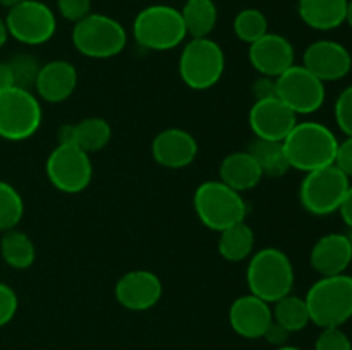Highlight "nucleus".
Instances as JSON below:
<instances>
[{
  "label": "nucleus",
  "instance_id": "obj_1",
  "mask_svg": "<svg viewBox=\"0 0 352 350\" xmlns=\"http://www.w3.org/2000/svg\"><path fill=\"white\" fill-rule=\"evenodd\" d=\"M282 144L291 168L308 174L333 165L339 139L325 124L305 120L296 124Z\"/></svg>",
  "mask_w": 352,
  "mask_h": 350
},
{
  "label": "nucleus",
  "instance_id": "obj_2",
  "mask_svg": "<svg viewBox=\"0 0 352 350\" xmlns=\"http://www.w3.org/2000/svg\"><path fill=\"white\" fill-rule=\"evenodd\" d=\"M309 319L320 328H340L352 318V277H320L305 297Z\"/></svg>",
  "mask_w": 352,
  "mask_h": 350
},
{
  "label": "nucleus",
  "instance_id": "obj_3",
  "mask_svg": "<svg viewBox=\"0 0 352 350\" xmlns=\"http://www.w3.org/2000/svg\"><path fill=\"white\" fill-rule=\"evenodd\" d=\"M250 294L268 304L291 294L294 287V266L291 257L277 247H263L250 257L246 270Z\"/></svg>",
  "mask_w": 352,
  "mask_h": 350
},
{
  "label": "nucleus",
  "instance_id": "obj_4",
  "mask_svg": "<svg viewBox=\"0 0 352 350\" xmlns=\"http://www.w3.org/2000/svg\"><path fill=\"white\" fill-rule=\"evenodd\" d=\"M196 216L206 229L222 232L244 222L248 205L243 194L220 180H206L196 187L192 196Z\"/></svg>",
  "mask_w": 352,
  "mask_h": 350
},
{
  "label": "nucleus",
  "instance_id": "obj_5",
  "mask_svg": "<svg viewBox=\"0 0 352 350\" xmlns=\"http://www.w3.org/2000/svg\"><path fill=\"white\" fill-rule=\"evenodd\" d=\"M134 40L144 50L167 51L188 38L181 10L165 3L144 7L133 23Z\"/></svg>",
  "mask_w": 352,
  "mask_h": 350
},
{
  "label": "nucleus",
  "instance_id": "obj_6",
  "mask_svg": "<svg viewBox=\"0 0 352 350\" xmlns=\"http://www.w3.org/2000/svg\"><path fill=\"white\" fill-rule=\"evenodd\" d=\"M226 55L212 38H191L179 57V75L188 88L205 91L222 79Z\"/></svg>",
  "mask_w": 352,
  "mask_h": 350
},
{
  "label": "nucleus",
  "instance_id": "obj_7",
  "mask_svg": "<svg viewBox=\"0 0 352 350\" xmlns=\"http://www.w3.org/2000/svg\"><path fill=\"white\" fill-rule=\"evenodd\" d=\"M72 45L88 58H112L126 48L127 33L122 24L105 14L91 12L72 27Z\"/></svg>",
  "mask_w": 352,
  "mask_h": 350
},
{
  "label": "nucleus",
  "instance_id": "obj_8",
  "mask_svg": "<svg viewBox=\"0 0 352 350\" xmlns=\"http://www.w3.org/2000/svg\"><path fill=\"white\" fill-rule=\"evenodd\" d=\"M43 119L38 96L30 89L7 88L0 91V137L24 141L38 132Z\"/></svg>",
  "mask_w": 352,
  "mask_h": 350
},
{
  "label": "nucleus",
  "instance_id": "obj_9",
  "mask_svg": "<svg viewBox=\"0 0 352 350\" xmlns=\"http://www.w3.org/2000/svg\"><path fill=\"white\" fill-rule=\"evenodd\" d=\"M351 185V178L336 165L305 174L299 185V201L308 213L327 216L339 211V206Z\"/></svg>",
  "mask_w": 352,
  "mask_h": 350
},
{
  "label": "nucleus",
  "instance_id": "obj_10",
  "mask_svg": "<svg viewBox=\"0 0 352 350\" xmlns=\"http://www.w3.org/2000/svg\"><path fill=\"white\" fill-rule=\"evenodd\" d=\"M45 172L57 191L79 194L93 178V163L89 154L78 144H57L48 154Z\"/></svg>",
  "mask_w": 352,
  "mask_h": 350
},
{
  "label": "nucleus",
  "instance_id": "obj_11",
  "mask_svg": "<svg viewBox=\"0 0 352 350\" xmlns=\"http://www.w3.org/2000/svg\"><path fill=\"white\" fill-rule=\"evenodd\" d=\"M9 36L28 47H38L54 38L57 31L55 12L40 0H23L3 17Z\"/></svg>",
  "mask_w": 352,
  "mask_h": 350
},
{
  "label": "nucleus",
  "instance_id": "obj_12",
  "mask_svg": "<svg viewBox=\"0 0 352 350\" xmlns=\"http://www.w3.org/2000/svg\"><path fill=\"white\" fill-rule=\"evenodd\" d=\"M275 81L277 98H280L296 115H311L325 103V82L320 81L302 64H294Z\"/></svg>",
  "mask_w": 352,
  "mask_h": 350
},
{
  "label": "nucleus",
  "instance_id": "obj_13",
  "mask_svg": "<svg viewBox=\"0 0 352 350\" xmlns=\"http://www.w3.org/2000/svg\"><path fill=\"white\" fill-rule=\"evenodd\" d=\"M164 294L160 277L148 270H133L117 280L113 295L116 301L129 311L141 312L155 307Z\"/></svg>",
  "mask_w": 352,
  "mask_h": 350
},
{
  "label": "nucleus",
  "instance_id": "obj_14",
  "mask_svg": "<svg viewBox=\"0 0 352 350\" xmlns=\"http://www.w3.org/2000/svg\"><path fill=\"white\" fill-rule=\"evenodd\" d=\"M302 65L320 81H340L351 72L352 55L339 41L318 40L313 41L305 50Z\"/></svg>",
  "mask_w": 352,
  "mask_h": 350
},
{
  "label": "nucleus",
  "instance_id": "obj_15",
  "mask_svg": "<svg viewBox=\"0 0 352 350\" xmlns=\"http://www.w3.org/2000/svg\"><path fill=\"white\" fill-rule=\"evenodd\" d=\"M298 115L280 98L254 102L250 110V127L254 137L267 141H284L294 126Z\"/></svg>",
  "mask_w": 352,
  "mask_h": 350
},
{
  "label": "nucleus",
  "instance_id": "obj_16",
  "mask_svg": "<svg viewBox=\"0 0 352 350\" xmlns=\"http://www.w3.org/2000/svg\"><path fill=\"white\" fill-rule=\"evenodd\" d=\"M250 62L260 75L277 79L296 64V50L287 38L268 31L250 45Z\"/></svg>",
  "mask_w": 352,
  "mask_h": 350
},
{
  "label": "nucleus",
  "instance_id": "obj_17",
  "mask_svg": "<svg viewBox=\"0 0 352 350\" xmlns=\"http://www.w3.org/2000/svg\"><path fill=\"white\" fill-rule=\"evenodd\" d=\"M151 154L158 165L172 170L186 168L198 156V141L191 132L179 127L164 129L151 143Z\"/></svg>",
  "mask_w": 352,
  "mask_h": 350
},
{
  "label": "nucleus",
  "instance_id": "obj_18",
  "mask_svg": "<svg viewBox=\"0 0 352 350\" xmlns=\"http://www.w3.org/2000/svg\"><path fill=\"white\" fill-rule=\"evenodd\" d=\"M274 321L272 304L253 294L237 297L230 304L229 323L230 328L239 336L248 340L263 338V333Z\"/></svg>",
  "mask_w": 352,
  "mask_h": 350
},
{
  "label": "nucleus",
  "instance_id": "obj_19",
  "mask_svg": "<svg viewBox=\"0 0 352 350\" xmlns=\"http://www.w3.org/2000/svg\"><path fill=\"white\" fill-rule=\"evenodd\" d=\"M309 263L320 277L346 273L352 263V247L346 233L333 232L320 237L309 253Z\"/></svg>",
  "mask_w": 352,
  "mask_h": 350
},
{
  "label": "nucleus",
  "instance_id": "obj_20",
  "mask_svg": "<svg viewBox=\"0 0 352 350\" xmlns=\"http://www.w3.org/2000/svg\"><path fill=\"white\" fill-rule=\"evenodd\" d=\"M78 71L67 60H52L41 64L34 91L48 103H62L71 98L78 88Z\"/></svg>",
  "mask_w": 352,
  "mask_h": 350
},
{
  "label": "nucleus",
  "instance_id": "obj_21",
  "mask_svg": "<svg viewBox=\"0 0 352 350\" xmlns=\"http://www.w3.org/2000/svg\"><path fill=\"white\" fill-rule=\"evenodd\" d=\"M219 175L220 182H223L241 194L256 187L263 178L260 167L248 150L234 151V153L227 154L220 161Z\"/></svg>",
  "mask_w": 352,
  "mask_h": 350
},
{
  "label": "nucleus",
  "instance_id": "obj_22",
  "mask_svg": "<svg viewBox=\"0 0 352 350\" xmlns=\"http://www.w3.org/2000/svg\"><path fill=\"white\" fill-rule=\"evenodd\" d=\"M349 0H299L298 14L302 23L316 31H332L346 23Z\"/></svg>",
  "mask_w": 352,
  "mask_h": 350
},
{
  "label": "nucleus",
  "instance_id": "obj_23",
  "mask_svg": "<svg viewBox=\"0 0 352 350\" xmlns=\"http://www.w3.org/2000/svg\"><path fill=\"white\" fill-rule=\"evenodd\" d=\"M219 253L229 263H241L250 259L254 250V232L246 222L236 223L219 232Z\"/></svg>",
  "mask_w": 352,
  "mask_h": 350
},
{
  "label": "nucleus",
  "instance_id": "obj_24",
  "mask_svg": "<svg viewBox=\"0 0 352 350\" xmlns=\"http://www.w3.org/2000/svg\"><path fill=\"white\" fill-rule=\"evenodd\" d=\"M248 151H250L251 156L258 163L263 177L280 178L291 170L284 144L280 141H267L254 137V141H251Z\"/></svg>",
  "mask_w": 352,
  "mask_h": 350
},
{
  "label": "nucleus",
  "instance_id": "obj_25",
  "mask_svg": "<svg viewBox=\"0 0 352 350\" xmlns=\"http://www.w3.org/2000/svg\"><path fill=\"white\" fill-rule=\"evenodd\" d=\"M181 16L188 36L208 38L217 26L219 10L213 0H186Z\"/></svg>",
  "mask_w": 352,
  "mask_h": 350
},
{
  "label": "nucleus",
  "instance_id": "obj_26",
  "mask_svg": "<svg viewBox=\"0 0 352 350\" xmlns=\"http://www.w3.org/2000/svg\"><path fill=\"white\" fill-rule=\"evenodd\" d=\"M0 256L14 270H28L34 263L36 249L30 235L21 230H7L0 239Z\"/></svg>",
  "mask_w": 352,
  "mask_h": 350
},
{
  "label": "nucleus",
  "instance_id": "obj_27",
  "mask_svg": "<svg viewBox=\"0 0 352 350\" xmlns=\"http://www.w3.org/2000/svg\"><path fill=\"white\" fill-rule=\"evenodd\" d=\"M272 314H274V321L284 326L289 333L301 331L311 323L305 297L294 295L292 292L274 302Z\"/></svg>",
  "mask_w": 352,
  "mask_h": 350
},
{
  "label": "nucleus",
  "instance_id": "obj_28",
  "mask_svg": "<svg viewBox=\"0 0 352 350\" xmlns=\"http://www.w3.org/2000/svg\"><path fill=\"white\" fill-rule=\"evenodd\" d=\"M112 137V127L102 117H88L76 124V144L86 153H98Z\"/></svg>",
  "mask_w": 352,
  "mask_h": 350
},
{
  "label": "nucleus",
  "instance_id": "obj_29",
  "mask_svg": "<svg viewBox=\"0 0 352 350\" xmlns=\"http://www.w3.org/2000/svg\"><path fill=\"white\" fill-rule=\"evenodd\" d=\"M234 33L244 43L251 45L268 33V19L261 10L243 9L234 17Z\"/></svg>",
  "mask_w": 352,
  "mask_h": 350
},
{
  "label": "nucleus",
  "instance_id": "obj_30",
  "mask_svg": "<svg viewBox=\"0 0 352 350\" xmlns=\"http://www.w3.org/2000/svg\"><path fill=\"white\" fill-rule=\"evenodd\" d=\"M24 216V201L17 189L0 180V230L16 229Z\"/></svg>",
  "mask_w": 352,
  "mask_h": 350
},
{
  "label": "nucleus",
  "instance_id": "obj_31",
  "mask_svg": "<svg viewBox=\"0 0 352 350\" xmlns=\"http://www.w3.org/2000/svg\"><path fill=\"white\" fill-rule=\"evenodd\" d=\"M9 62L14 75V86L23 89H34L38 72H40L41 64L34 55L31 54H17L14 55Z\"/></svg>",
  "mask_w": 352,
  "mask_h": 350
},
{
  "label": "nucleus",
  "instance_id": "obj_32",
  "mask_svg": "<svg viewBox=\"0 0 352 350\" xmlns=\"http://www.w3.org/2000/svg\"><path fill=\"white\" fill-rule=\"evenodd\" d=\"M333 117H336L337 127L346 136H352V84L342 89L333 105Z\"/></svg>",
  "mask_w": 352,
  "mask_h": 350
},
{
  "label": "nucleus",
  "instance_id": "obj_33",
  "mask_svg": "<svg viewBox=\"0 0 352 350\" xmlns=\"http://www.w3.org/2000/svg\"><path fill=\"white\" fill-rule=\"evenodd\" d=\"M315 350H352V342L342 328H322Z\"/></svg>",
  "mask_w": 352,
  "mask_h": 350
},
{
  "label": "nucleus",
  "instance_id": "obj_34",
  "mask_svg": "<svg viewBox=\"0 0 352 350\" xmlns=\"http://www.w3.org/2000/svg\"><path fill=\"white\" fill-rule=\"evenodd\" d=\"M17 307H19V301L14 288L0 281V328L12 321Z\"/></svg>",
  "mask_w": 352,
  "mask_h": 350
},
{
  "label": "nucleus",
  "instance_id": "obj_35",
  "mask_svg": "<svg viewBox=\"0 0 352 350\" xmlns=\"http://www.w3.org/2000/svg\"><path fill=\"white\" fill-rule=\"evenodd\" d=\"M57 10L64 19L78 23L82 17L91 14V0H55Z\"/></svg>",
  "mask_w": 352,
  "mask_h": 350
},
{
  "label": "nucleus",
  "instance_id": "obj_36",
  "mask_svg": "<svg viewBox=\"0 0 352 350\" xmlns=\"http://www.w3.org/2000/svg\"><path fill=\"white\" fill-rule=\"evenodd\" d=\"M333 165L342 170L347 177H352V136H346V139L339 141Z\"/></svg>",
  "mask_w": 352,
  "mask_h": 350
},
{
  "label": "nucleus",
  "instance_id": "obj_37",
  "mask_svg": "<svg viewBox=\"0 0 352 350\" xmlns=\"http://www.w3.org/2000/svg\"><path fill=\"white\" fill-rule=\"evenodd\" d=\"M251 93H253L254 102L277 98V81L274 78H268V75H260V79H256L251 86Z\"/></svg>",
  "mask_w": 352,
  "mask_h": 350
},
{
  "label": "nucleus",
  "instance_id": "obj_38",
  "mask_svg": "<svg viewBox=\"0 0 352 350\" xmlns=\"http://www.w3.org/2000/svg\"><path fill=\"white\" fill-rule=\"evenodd\" d=\"M289 335H291V333H289L287 329L284 328V326H280V325H278V323L272 321L270 326H268V328H267V331L263 333V338L267 340V342L270 343V345L277 347V349H278V347L287 345Z\"/></svg>",
  "mask_w": 352,
  "mask_h": 350
},
{
  "label": "nucleus",
  "instance_id": "obj_39",
  "mask_svg": "<svg viewBox=\"0 0 352 350\" xmlns=\"http://www.w3.org/2000/svg\"><path fill=\"white\" fill-rule=\"evenodd\" d=\"M339 213L342 222L347 225V229H352V184L349 185V189H347L342 202H340Z\"/></svg>",
  "mask_w": 352,
  "mask_h": 350
},
{
  "label": "nucleus",
  "instance_id": "obj_40",
  "mask_svg": "<svg viewBox=\"0 0 352 350\" xmlns=\"http://www.w3.org/2000/svg\"><path fill=\"white\" fill-rule=\"evenodd\" d=\"M58 144H76V124H64L57 130Z\"/></svg>",
  "mask_w": 352,
  "mask_h": 350
},
{
  "label": "nucleus",
  "instance_id": "obj_41",
  "mask_svg": "<svg viewBox=\"0 0 352 350\" xmlns=\"http://www.w3.org/2000/svg\"><path fill=\"white\" fill-rule=\"evenodd\" d=\"M14 86V75L12 69H10L9 62H0V91Z\"/></svg>",
  "mask_w": 352,
  "mask_h": 350
},
{
  "label": "nucleus",
  "instance_id": "obj_42",
  "mask_svg": "<svg viewBox=\"0 0 352 350\" xmlns=\"http://www.w3.org/2000/svg\"><path fill=\"white\" fill-rule=\"evenodd\" d=\"M9 40V31H7V24L3 17H0V48L7 43Z\"/></svg>",
  "mask_w": 352,
  "mask_h": 350
},
{
  "label": "nucleus",
  "instance_id": "obj_43",
  "mask_svg": "<svg viewBox=\"0 0 352 350\" xmlns=\"http://www.w3.org/2000/svg\"><path fill=\"white\" fill-rule=\"evenodd\" d=\"M21 2H23V0H0V5L7 7V9H12V7H16L17 3Z\"/></svg>",
  "mask_w": 352,
  "mask_h": 350
},
{
  "label": "nucleus",
  "instance_id": "obj_44",
  "mask_svg": "<svg viewBox=\"0 0 352 350\" xmlns=\"http://www.w3.org/2000/svg\"><path fill=\"white\" fill-rule=\"evenodd\" d=\"M346 23L349 24V27L352 30V0L347 2V12H346Z\"/></svg>",
  "mask_w": 352,
  "mask_h": 350
},
{
  "label": "nucleus",
  "instance_id": "obj_45",
  "mask_svg": "<svg viewBox=\"0 0 352 350\" xmlns=\"http://www.w3.org/2000/svg\"><path fill=\"white\" fill-rule=\"evenodd\" d=\"M275 350H301V349H298V347H291V345H284V347H278V349H275Z\"/></svg>",
  "mask_w": 352,
  "mask_h": 350
},
{
  "label": "nucleus",
  "instance_id": "obj_46",
  "mask_svg": "<svg viewBox=\"0 0 352 350\" xmlns=\"http://www.w3.org/2000/svg\"><path fill=\"white\" fill-rule=\"evenodd\" d=\"M346 235H347V239H349V244H351V247H352V229L347 230Z\"/></svg>",
  "mask_w": 352,
  "mask_h": 350
}]
</instances>
